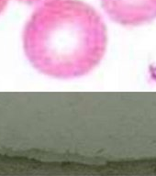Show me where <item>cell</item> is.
Listing matches in <instances>:
<instances>
[{"label": "cell", "instance_id": "cell-1", "mask_svg": "<svg viewBox=\"0 0 156 176\" xmlns=\"http://www.w3.org/2000/svg\"><path fill=\"white\" fill-rule=\"evenodd\" d=\"M106 43L103 19L81 0H48L34 11L23 31L30 64L54 78L90 72L102 60Z\"/></svg>", "mask_w": 156, "mask_h": 176}, {"label": "cell", "instance_id": "cell-2", "mask_svg": "<svg viewBox=\"0 0 156 176\" xmlns=\"http://www.w3.org/2000/svg\"><path fill=\"white\" fill-rule=\"evenodd\" d=\"M106 14L124 26H139L156 18V0H101Z\"/></svg>", "mask_w": 156, "mask_h": 176}, {"label": "cell", "instance_id": "cell-3", "mask_svg": "<svg viewBox=\"0 0 156 176\" xmlns=\"http://www.w3.org/2000/svg\"><path fill=\"white\" fill-rule=\"evenodd\" d=\"M18 1L25 3L28 5H35V4H39V3H44L48 0H18Z\"/></svg>", "mask_w": 156, "mask_h": 176}, {"label": "cell", "instance_id": "cell-4", "mask_svg": "<svg viewBox=\"0 0 156 176\" xmlns=\"http://www.w3.org/2000/svg\"><path fill=\"white\" fill-rule=\"evenodd\" d=\"M7 3H8V0H0V13L5 9Z\"/></svg>", "mask_w": 156, "mask_h": 176}]
</instances>
